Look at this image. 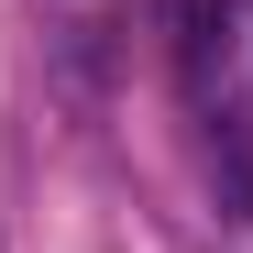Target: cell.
I'll use <instances>...</instances> for the list:
<instances>
[{
    "label": "cell",
    "mask_w": 253,
    "mask_h": 253,
    "mask_svg": "<svg viewBox=\"0 0 253 253\" xmlns=\"http://www.w3.org/2000/svg\"><path fill=\"white\" fill-rule=\"evenodd\" d=\"M176 77H187V99H198V121L220 143L253 132V0H187Z\"/></svg>",
    "instance_id": "cell-1"
}]
</instances>
